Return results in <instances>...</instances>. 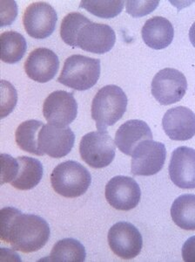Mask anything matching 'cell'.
Listing matches in <instances>:
<instances>
[{
    "instance_id": "6da1fadb",
    "label": "cell",
    "mask_w": 195,
    "mask_h": 262,
    "mask_svg": "<svg viewBox=\"0 0 195 262\" xmlns=\"http://www.w3.org/2000/svg\"><path fill=\"white\" fill-rule=\"evenodd\" d=\"M0 238L9 243L13 250L33 253L44 247L50 238L51 230L44 219L24 214L14 207H5L0 212Z\"/></svg>"
},
{
    "instance_id": "7a4b0ae2",
    "label": "cell",
    "mask_w": 195,
    "mask_h": 262,
    "mask_svg": "<svg viewBox=\"0 0 195 262\" xmlns=\"http://www.w3.org/2000/svg\"><path fill=\"white\" fill-rule=\"evenodd\" d=\"M65 44L92 54H104L115 45L116 34L108 25L94 23L80 12L65 16L60 27Z\"/></svg>"
},
{
    "instance_id": "3957f363",
    "label": "cell",
    "mask_w": 195,
    "mask_h": 262,
    "mask_svg": "<svg viewBox=\"0 0 195 262\" xmlns=\"http://www.w3.org/2000/svg\"><path fill=\"white\" fill-rule=\"evenodd\" d=\"M127 96L121 88L107 85L95 95L92 102V118L100 131L114 125L127 111Z\"/></svg>"
},
{
    "instance_id": "277c9868",
    "label": "cell",
    "mask_w": 195,
    "mask_h": 262,
    "mask_svg": "<svg viewBox=\"0 0 195 262\" xmlns=\"http://www.w3.org/2000/svg\"><path fill=\"white\" fill-rule=\"evenodd\" d=\"M92 183L88 170L76 161H65L57 165L51 174V184L57 193L74 199L86 193Z\"/></svg>"
},
{
    "instance_id": "5b68a950",
    "label": "cell",
    "mask_w": 195,
    "mask_h": 262,
    "mask_svg": "<svg viewBox=\"0 0 195 262\" xmlns=\"http://www.w3.org/2000/svg\"><path fill=\"white\" fill-rule=\"evenodd\" d=\"M101 75V60L74 54L65 60L58 81L78 91L88 90Z\"/></svg>"
},
{
    "instance_id": "8992f818",
    "label": "cell",
    "mask_w": 195,
    "mask_h": 262,
    "mask_svg": "<svg viewBox=\"0 0 195 262\" xmlns=\"http://www.w3.org/2000/svg\"><path fill=\"white\" fill-rule=\"evenodd\" d=\"M80 157L94 169H102L111 164L115 158L116 144L108 132L92 131L80 141Z\"/></svg>"
},
{
    "instance_id": "52a82bcc",
    "label": "cell",
    "mask_w": 195,
    "mask_h": 262,
    "mask_svg": "<svg viewBox=\"0 0 195 262\" xmlns=\"http://www.w3.org/2000/svg\"><path fill=\"white\" fill-rule=\"evenodd\" d=\"M166 158L164 143L153 140L142 141L132 155L131 173L133 176H153L162 170Z\"/></svg>"
},
{
    "instance_id": "ba28073f",
    "label": "cell",
    "mask_w": 195,
    "mask_h": 262,
    "mask_svg": "<svg viewBox=\"0 0 195 262\" xmlns=\"http://www.w3.org/2000/svg\"><path fill=\"white\" fill-rule=\"evenodd\" d=\"M186 76L175 69H164L154 75L152 81V95L160 104H174L186 95Z\"/></svg>"
},
{
    "instance_id": "9c48e42d",
    "label": "cell",
    "mask_w": 195,
    "mask_h": 262,
    "mask_svg": "<svg viewBox=\"0 0 195 262\" xmlns=\"http://www.w3.org/2000/svg\"><path fill=\"white\" fill-rule=\"evenodd\" d=\"M58 14L53 6L45 2H35L27 6L23 15L27 33L36 39H46L56 28Z\"/></svg>"
},
{
    "instance_id": "30bf717a",
    "label": "cell",
    "mask_w": 195,
    "mask_h": 262,
    "mask_svg": "<svg viewBox=\"0 0 195 262\" xmlns=\"http://www.w3.org/2000/svg\"><path fill=\"white\" fill-rule=\"evenodd\" d=\"M108 244L112 252L119 258L134 259L140 253L143 238L139 230L133 224L122 221L110 228Z\"/></svg>"
},
{
    "instance_id": "8fae6325",
    "label": "cell",
    "mask_w": 195,
    "mask_h": 262,
    "mask_svg": "<svg viewBox=\"0 0 195 262\" xmlns=\"http://www.w3.org/2000/svg\"><path fill=\"white\" fill-rule=\"evenodd\" d=\"M43 114L49 124L65 127L71 124L78 115L77 101L72 93L57 90L44 100Z\"/></svg>"
},
{
    "instance_id": "7c38bea8",
    "label": "cell",
    "mask_w": 195,
    "mask_h": 262,
    "mask_svg": "<svg viewBox=\"0 0 195 262\" xmlns=\"http://www.w3.org/2000/svg\"><path fill=\"white\" fill-rule=\"evenodd\" d=\"M105 196L110 206L119 211H130L139 205L141 190L130 177L116 176L107 183Z\"/></svg>"
},
{
    "instance_id": "4fadbf2b",
    "label": "cell",
    "mask_w": 195,
    "mask_h": 262,
    "mask_svg": "<svg viewBox=\"0 0 195 262\" xmlns=\"http://www.w3.org/2000/svg\"><path fill=\"white\" fill-rule=\"evenodd\" d=\"M75 135L71 128L65 126L44 124L39 134V146L43 155L61 158L68 155L74 148Z\"/></svg>"
},
{
    "instance_id": "5bb4252c",
    "label": "cell",
    "mask_w": 195,
    "mask_h": 262,
    "mask_svg": "<svg viewBox=\"0 0 195 262\" xmlns=\"http://www.w3.org/2000/svg\"><path fill=\"white\" fill-rule=\"evenodd\" d=\"M172 182L181 189L195 188V149L178 147L172 153L168 167Z\"/></svg>"
},
{
    "instance_id": "9a60e30c",
    "label": "cell",
    "mask_w": 195,
    "mask_h": 262,
    "mask_svg": "<svg viewBox=\"0 0 195 262\" xmlns=\"http://www.w3.org/2000/svg\"><path fill=\"white\" fill-rule=\"evenodd\" d=\"M59 68V57L48 48H36L31 52L25 62L27 76L39 83H46L53 80Z\"/></svg>"
},
{
    "instance_id": "2e32d148",
    "label": "cell",
    "mask_w": 195,
    "mask_h": 262,
    "mask_svg": "<svg viewBox=\"0 0 195 262\" xmlns=\"http://www.w3.org/2000/svg\"><path fill=\"white\" fill-rule=\"evenodd\" d=\"M162 127L171 140H189L195 136V114L183 106L170 108L163 116Z\"/></svg>"
},
{
    "instance_id": "e0dca14e",
    "label": "cell",
    "mask_w": 195,
    "mask_h": 262,
    "mask_svg": "<svg viewBox=\"0 0 195 262\" xmlns=\"http://www.w3.org/2000/svg\"><path fill=\"white\" fill-rule=\"evenodd\" d=\"M153 139L151 128L141 120H129L116 132L115 143L125 155H133V150L142 141Z\"/></svg>"
},
{
    "instance_id": "ac0fdd59",
    "label": "cell",
    "mask_w": 195,
    "mask_h": 262,
    "mask_svg": "<svg viewBox=\"0 0 195 262\" xmlns=\"http://www.w3.org/2000/svg\"><path fill=\"white\" fill-rule=\"evenodd\" d=\"M142 39L145 45L155 50L167 48L174 39L175 29L166 18L155 16L149 18L142 27Z\"/></svg>"
},
{
    "instance_id": "d6986e66",
    "label": "cell",
    "mask_w": 195,
    "mask_h": 262,
    "mask_svg": "<svg viewBox=\"0 0 195 262\" xmlns=\"http://www.w3.org/2000/svg\"><path fill=\"white\" fill-rule=\"evenodd\" d=\"M18 167L15 179L10 184L20 191L32 190L39 185L44 174L41 162L30 157H18Z\"/></svg>"
},
{
    "instance_id": "ffe728a7",
    "label": "cell",
    "mask_w": 195,
    "mask_h": 262,
    "mask_svg": "<svg viewBox=\"0 0 195 262\" xmlns=\"http://www.w3.org/2000/svg\"><path fill=\"white\" fill-rule=\"evenodd\" d=\"M44 123L37 120H28L18 126L15 138L19 149L33 155H43L39 146V134Z\"/></svg>"
},
{
    "instance_id": "44dd1931",
    "label": "cell",
    "mask_w": 195,
    "mask_h": 262,
    "mask_svg": "<svg viewBox=\"0 0 195 262\" xmlns=\"http://www.w3.org/2000/svg\"><path fill=\"white\" fill-rule=\"evenodd\" d=\"M171 216L181 229L195 231V194L178 196L172 205Z\"/></svg>"
},
{
    "instance_id": "7402d4cb",
    "label": "cell",
    "mask_w": 195,
    "mask_h": 262,
    "mask_svg": "<svg viewBox=\"0 0 195 262\" xmlns=\"http://www.w3.org/2000/svg\"><path fill=\"white\" fill-rule=\"evenodd\" d=\"M27 49V39L18 32L8 31L0 36V57L4 62L18 63L24 57Z\"/></svg>"
},
{
    "instance_id": "603a6c76",
    "label": "cell",
    "mask_w": 195,
    "mask_h": 262,
    "mask_svg": "<svg viewBox=\"0 0 195 262\" xmlns=\"http://www.w3.org/2000/svg\"><path fill=\"white\" fill-rule=\"evenodd\" d=\"M86 248L77 239L67 238L54 245L50 256L44 260L51 262H83L86 260Z\"/></svg>"
},
{
    "instance_id": "cb8c5ba5",
    "label": "cell",
    "mask_w": 195,
    "mask_h": 262,
    "mask_svg": "<svg viewBox=\"0 0 195 262\" xmlns=\"http://www.w3.org/2000/svg\"><path fill=\"white\" fill-rule=\"evenodd\" d=\"M125 1H81L80 8L88 11L92 15L101 18H112L118 16L124 8Z\"/></svg>"
},
{
    "instance_id": "d4e9b609",
    "label": "cell",
    "mask_w": 195,
    "mask_h": 262,
    "mask_svg": "<svg viewBox=\"0 0 195 262\" xmlns=\"http://www.w3.org/2000/svg\"><path fill=\"white\" fill-rule=\"evenodd\" d=\"M18 96L14 86L8 81H1V118L8 116L17 103Z\"/></svg>"
},
{
    "instance_id": "484cf974",
    "label": "cell",
    "mask_w": 195,
    "mask_h": 262,
    "mask_svg": "<svg viewBox=\"0 0 195 262\" xmlns=\"http://www.w3.org/2000/svg\"><path fill=\"white\" fill-rule=\"evenodd\" d=\"M159 4V1H127V12L133 18H139L154 12Z\"/></svg>"
},
{
    "instance_id": "4316f807",
    "label": "cell",
    "mask_w": 195,
    "mask_h": 262,
    "mask_svg": "<svg viewBox=\"0 0 195 262\" xmlns=\"http://www.w3.org/2000/svg\"><path fill=\"white\" fill-rule=\"evenodd\" d=\"M1 185L11 183L15 179L18 170V162L17 158L7 154L1 155Z\"/></svg>"
},
{
    "instance_id": "83f0119b",
    "label": "cell",
    "mask_w": 195,
    "mask_h": 262,
    "mask_svg": "<svg viewBox=\"0 0 195 262\" xmlns=\"http://www.w3.org/2000/svg\"><path fill=\"white\" fill-rule=\"evenodd\" d=\"M18 15V7L14 1L1 2V27L10 26Z\"/></svg>"
},
{
    "instance_id": "f1b7e54d",
    "label": "cell",
    "mask_w": 195,
    "mask_h": 262,
    "mask_svg": "<svg viewBox=\"0 0 195 262\" xmlns=\"http://www.w3.org/2000/svg\"><path fill=\"white\" fill-rule=\"evenodd\" d=\"M184 261L195 262V236L188 238L182 247Z\"/></svg>"
},
{
    "instance_id": "f546056e",
    "label": "cell",
    "mask_w": 195,
    "mask_h": 262,
    "mask_svg": "<svg viewBox=\"0 0 195 262\" xmlns=\"http://www.w3.org/2000/svg\"><path fill=\"white\" fill-rule=\"evenodd\" d=\"M189 39L192 45L195 48V22L192 25L189 30Z\"/></svg>"
}]
</instances>
